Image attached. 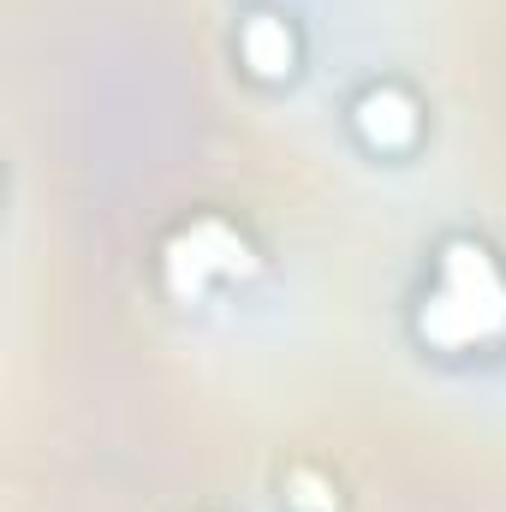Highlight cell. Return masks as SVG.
<instances>
[{
	"instance_id": "1",
	"label": "cell",
	"mask_w": 506,
	"mask_h": 512,
	"mask_svg": "<svg viewBox=\"0 0 506 512\" xmlns=\"http://www.w3.org/2000/svg\"><path fill=\"white\" fill-rule=\"evenodd\" d=\"M411 334L429 352L465 358L506 340V262L483 239L453 233L429 256V280L411 310Z\"/></svg>"
},
{
	"instance_id": "2",
	"label": "cell",
	"mask_w": 506,
	"mask_h": 512,
	"mask_svg": "<svg viewBox=\"0 0 506 512\" xmlns=\"http://www.w3.org/2000/svg\"><path fill=\"white\" fill-rule=\"evenodd\" d=\"M251 274H256V245L227 215H191L161 245V292L173 304H203L215 286H233V280H251Z\"/></svg>"
},
{
	"instance_id": "3",
	"label": "cell",
	"mask_w": 506,
	"mask_h": 512,
	"mask_svg": "<svg viewBox=\"0 0 506 512\" xmlns=\"http://www.w3.org/2000/svg\"><path fill=\"white\" fill-rule=\"evenodd\" d=\"M346 120H352L358 143H364L370 155H411V149L423 143V108H417V96H411L405 84H393V78L364 84V90L352 96Z\"/></svg>"
},
{
	"instance_id": "4",
	"label": "cell",
	"mask_w": 506,
	"mask_h": 512,
	"mask_svg": "<svg viewBox=\"0 0 506 512\" xmlns=\"http://www.w3.org/2000/svg\"><path fill=\"white\" fill-rule=\"evenodd\" d=\"M239 60L262 84H286L298 72V30L280 12H251L239 24Z\"/></svg>"
},
{
	"instance_id": "5",
	"label": "cell",
	"mask_w": 506,
	"mask_h": 512,
	"mask_svg": "<svg viewBox=\"0 0 506 512\" xmlns=\"http://www.w3.org/2000/svg\"><path fill=\"white\" fill-rule=\"evenodd\" d=\"M286 512H340V495H334V483H328L322 471L298 465V471L286 477Z\"/></svg>"
}]
</instances>
